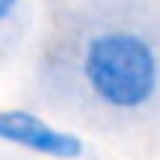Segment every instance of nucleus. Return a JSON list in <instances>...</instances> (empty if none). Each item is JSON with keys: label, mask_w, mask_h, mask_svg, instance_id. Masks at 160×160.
Here are the masks:
<instances>
[{"label": "nucleus", "mask_w": 160, "mask_h": 160, "mask_svg": "<svg viewBox=\"0 0 160 160\" xmlns=\"http://www.w3.org/2000/svg\"><path fill=\"white\" fill-rule=\"evenodd\" d=\"M0 139L57 160H77L83 154V139L77 133L59 131L27 110H0Z\"/></svg>", "instance_id": "nucleus-2"}, {"label": "nucleus", "mask_w": 160, "mask_h": 160, "mask_svg": "<svg viewBox=\"0 0 160 160\" xmlns=\"http://www.w3.org/2000/svg\"><path fill=\"white\" fill-rule=\"evenodd\" d=\"M83 80L92 95L113 110H139L157 95L160 59L142 33L110 27L83 48Z\"/></svg>", "instance_id": "nucleus-1"}, {"label": "nucleus", "mask_w": 160, "mask_h": 160, "mask_svg": "<svg viewBox=\"0 0 160 160\" xmlns=\"http://www.w3.org/2000/svg\"><path fill=\"white\" fill-rule=\"evenodd\" d=\"M15 9H18V3H12V0H0V21H6Z\"/></svg>", "instance_id": "nucleus-3"}]
</instances>
